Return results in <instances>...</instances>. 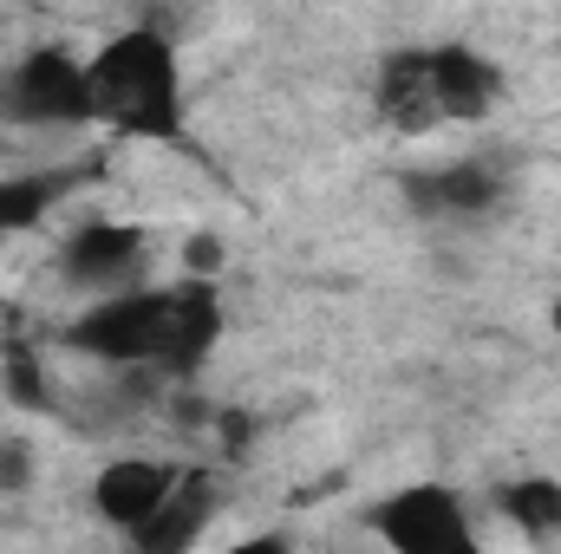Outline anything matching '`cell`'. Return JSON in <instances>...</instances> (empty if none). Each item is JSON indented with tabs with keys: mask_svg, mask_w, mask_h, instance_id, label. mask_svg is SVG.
<instances>
[{
	"mask_svg": "<svg viewBox=\"0 0 561 554\" xmlns=\"http://www.w3.org/2000/svg\"><path fill=\"white\" fill-rule=\"evenodd\" d=\"M229 333L222 287L196 275L150 280L138 293L92 300L59 326V346L99 372H144V379H196Z\"/></svg>",
	"mask_w": 561,
	"mask_h": 554,
	"instance_id": "obj_1",
	"label": "cell"
},
{
	"mask_svg": "<svg viewBox=\"0 0 561 554\" xmlns=\"http://www.w3.org/2000/svg\"><path fill=\"white\" fill-rule=\"evenodd\" d=\"M92 79V125L118 143H183L190 105H183V53L157 20H131L105 33L85 53Z\"/></svg>",
	"mask_w": 561,
	"mask_h": 554,
	"instance_id": "obj_2",
	"label": "cell"
},
{
	"mask_svg": "<svg viewBox=\"0 0 561 554\" xmlns=\"http://www.w3.org/2000/svg\"><path fill=\"white\" fill-rule=\"evenodd\" d=\"M405 216L424 229H490L516 209V189H523V150L510 143H477V150H457V157H437V163H412L392 176Z\"/></svg>",
	"mask_w": 561,
	"mask_h": 554,
	"instance_id": "obj_3",
	"label": "cell"
},
{
	"mask_svg": "<svg viewBox=\"0 0 561 554\" xmlns=\"http://www.w3.org/2000/svg\"><path fill=\"white\" fill-rule=\"evenodd\" d=\"M0 125L13 131H85L92 125V79L85 53L39 39L0 66Z\"/></svg>",
	"mask_w": 561,
	"mask_h": 554,
	"instance_id": "obj_4",
	"label": "cell"
},
{
	"mask_svg": "<svg viewBox=\"0 0 561 554\" xmlns=\"http://www.w3.org/2000/svg\"><path fill=\"white\" fill-rule=\"evenodd\" d=\"M366 529L386 542V554H490L470 496L457 483H437V476L386 489L366 509Z\"/></svg>",
	"mask_w": 561,
	"mask_h": 554,
	"instance_id": "obj_5",
	"label": "cell"
},
{
	"mask_svg": "<svg viewBox=\"0 0 561 554\" xmlns=\"http://www.w3.org/2000/svg\"><path fill=\"white\" fill-rule=\"evenodd\" d=\"M53 275H59L66 293H79L85 307L138 293V287H150V235H144L138 222H125V216H85L59 242Z\"/></svg>",
	"mask_w": 561,
	"mask_h": 554,
	"instance_id": "obj_6",
	"label": "cell"
},
{
	"mask_svg": "<svg viewBox=\"0 0 561 554\" xmlns=\"http://www.w3.org/2000/svg\"><path fill=\"white\" fill-rule=\"evenodd\" d=\"M183 476H190V463H176V457L118 450V457H105V470L92 476V516H99L105 529H118V535H138L144 522L183 489Z\"/></svg>",
	"mask_w": 561,
	"mask_h": 554,
	"instance_id": "obj_7",
	"label": "cell"
},
{
	"mask_svg": "<svg viewBox=\"0 0 561 554\" xmlns=\"http://www.w3.org/2000/svg\"><path fill=\"white\" fill-rule=\"evenodd\" d=\"M424 53H431V85H437L444 125H490V118L503 112L510 72H503L490 53H477V46H463V39H437V46H424Z\"/></svg>",
	"mask_w": 561,
	"mask_h": 554,
	"instance_id": "obj_8",
	"label": "cell"
},
{
	"mask_svg": "<svg viewBox=\"0 0 561 554\" xmlns=\"http://www.w3.org/2000/svg\"><path fill=\"white\" fill-rule=\"evenodd\" d=\"M373 112L386 131L399 138H431L444 131V112H437V85H431V53L424 46H392L373 72Z\"/></svg>",
	"mask_w": 561,
	"mask_h": 554,
	"instance_id": "obj_9",
	"label": "cell"
},
{
	"mask_svg": "<svg viewBox=\"0 0 561 554\" xmlns=\"http://www.w3.org/2000/svg\"><path fill=\"white\" fill-rule=\"evenodd\" d=\"M216 509H222V483H216V470H196V463H190L183 489L144 522L138 535H125V549L131 554H196V542H203L209 522H216Z\"/></svg>",
	"mask_w": 561,
	"mask_h": 554,
	"instance_id": "obj_10",
	"label": "cell"
},
{
	"mask_svg": "<svg viewBox=\"0 0 561 554\" xmlns=\"http://www.w3.org/2000/svg\"><path fill=\"white\" fill-rule=\"evenodd\" d=\"M85 176H92V163H33V170L0 176V242L39 229L66 196H79Z\"/></svg>",
	"mask_w": 561,
	"mask_h": 554,
	"instance_id": "obj_11",
	"label": "cell"
},
{
	"mask_svg": "<svg viewBox=\"0 0 561 554\" xmlns=\"http://www.w3.org/2000/svg\"><path fill=\"white\" fill-rule=\"evenodd\" d=\"M490 509H496L529 549H561V476H549V470L503 476V483L490 489Z\"/></svg>",
	"mask_w": 561,
	"mask_h": 554,
	"instance_id": "obj_12",
	"label": "cell"
},
{
	"mask_svg": "<svg viewBox=\"0 0 561 554\" xmlns=\"http://www.w3.org/2000/svg\"><path fill=\"white\" fill-rule=\"evenodd\" d=\"M0 392H7V405L26 417L53 412V379H46V359L26 346V339H7L0 346Z\"/></svg>",
	"mask_w": 561,
	"mask_h": 554,
	"instance_id": "obj_13",
	"label": "cell"
},
{
	"mask_svg": "<svg viewBox=\"0 0 561 554\" xmlns=\"http://www.w3.org/2000/svg\"><path fill=\"white\" fill-rule=\"evenodd\" d=\"M33 476H39V450H33V437H26V430H0V503L26 496Z\"/></svg>",
	"mask_w": 561,
	"mask_h": 554,
	"instance_id": "obj_14",
	"label": "cell"
},
{
	"mask_svg": "<svg viewBox=\"0 0 561 554\" xmlns=\"http://www.w3.org/2000/svg\"><path fill=\"white\" fill-rule=\"evenodd\" d=\"M229 554H294V535L287 529H255V535H242Z\"/></svg>",
	"mask_w": 561,
	"mask_h": 554,
	"instance_id": "obj_15",
	"label": "cell"
},
{
	"mask_svg": "<svg viewBox=\"0 0 561 554\" xmlns=\"http://www.w3.org/2000/svg\"><path fill=\"white\" fill-rule=\"evenodd\" d=\"M549 326H556V339H561V293H556V307H549Z\"/></svg>",
	"mask_w": 561,
	"mask_h": 554,
	"instance_id": "obj_16",
	"label": "cell"
}]
</instances>
